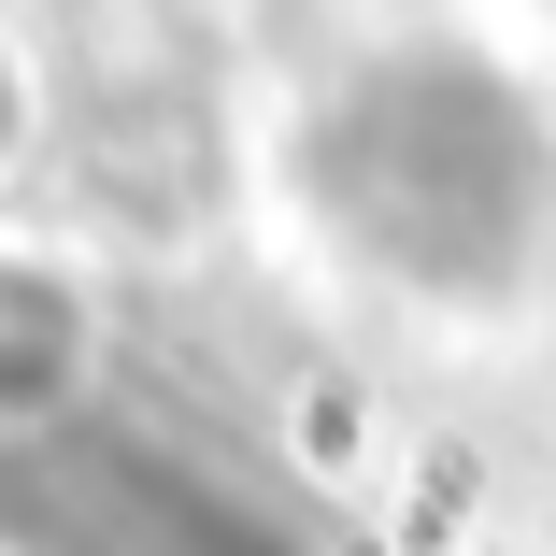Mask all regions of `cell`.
I'll return each instance as SVG.
<instances>
[{"mask_svg":"<svg viewBox=\"0 0 556 556\" xmlns=\"http://www.w3.org/2000/svg\"><path fill=\"white\" fill-rule=\"evenodd\" d=\"M115 556H257V542H243V528H214V514H186V500H129Z\"/></svg>","mask_w":556,"mask_h":556,"instance_id":"6da1fadb","label":"cell"}]
</instances>
